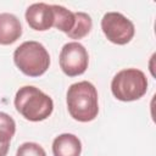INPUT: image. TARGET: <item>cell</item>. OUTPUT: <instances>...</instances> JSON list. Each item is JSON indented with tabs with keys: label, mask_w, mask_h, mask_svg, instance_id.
Wrapping results in <instances>:
<instances>
[{
	"label": "cell",
	"mask_w": 156,
	"mask_h": 156,
	"mask_svg": "<svg viewBox=\"0 0 156 156\" xmlns=\"http://www.w3.org/2000/svg\"><path fill=\"white\" fill-rule=\"evenodd\" d=\"M13 61L17 68L26 76L39 77L48 71L50 55L43 44L35 40H28L15 50Z\"/></svg>",
	"instance_id": "3"
},
{
	"label": "cell",
	"mask_w": 156,
	"mask_h": 156,
	"mask_svg": "<svg viewBox=\"0 0 156 156\" xmlns=\"http://www.w3.org/2000/svg\"><path fill=\"white\" fill-rule=\"evenodd\" d=\"M66 101L71 117L78 122H90L99 113L98 91L94 84L88 80L71 84Z\"/></svg>",
	"instance_id": "1"
},
{
	"label": "cell",
	"mask_w": 156,
	"mask_h": 156,
	"mask_svg": "<svg viewBox=\"0 0 156 156\" xmlns=\"http://www.w3.org/2000/svg\"><path fill=\"white\" fill-rule=\"evenodd\" d=\"M22 35L20 20L9 12L0 13V45H10L17 41Z\"/></svg>",
	"instance_id": "8"
},
{
	"label": "cell",
	"mask_w": 156,
	"mask_h": 156,
	"mask_svg": "<svg viewBox=\"0 0 156 156\" xmlns=\"http://www.w3.org/2000/svg\"><path fill=\"white\" fill-rule=\"evenodd\" d=\"M89 65V55L87 49L78 41L65 44L60 52V67L68 77L83 74Z\"/></svg>",
	"instance_id": "6"
},
{
	"label": "cell",
	"mask_w": 156,
	"mask_h": 156,
	"mask_svg": "<svg viewBox=\"0 0 156 156\" xmlns=\"http://www.w3.org/2000/svg\"><path fill=\"white\" fill-rule=\"evenodd\" d=\"M111 91L117 100L135 101L147 91V78L138 68H124L115 74L111 82Z\"/></svg>",
	"instance_id": "4"
},
{
	"label": "cell",
	"mask_w": 156,
	"mask_h": 156,
	"mask_svg": "<svg viewBox=\"0 0 156 156\" xmlns=\"http://www.w3.org/2000/svg\"><path fill=\"white\" fill-rule=\"evenodd\" d=\"M26 21L28 26L39 32L50 29L54 26V11L51 5L45 2H35L26 10Z\"/></svg>",
	"instance_id": "7"
},
{
	"label": "cell",
	"mask_w": 156,
	"mask_h": 156,
	"mask_svg": "<svg viewBox=\"0 0 156 156\" xmlns=\"http://www.w3.org/2000/svg\"><path fill=\"white\" fill-rule=\"evenodd\" d=\"M51 7L54 11V26L52 27L68 34L74 27V22H76L74 12H72L71 10L61 5H51Z\"/></svg>",
	"instance_id": "10"
},
{
	"label": "cell",
	"mask_w": 156,
	"mask_h": 156,
	"mask_svg": "<svg viewBox=\"0 0 156 156\" xmlns=\"http://www.w3.org/2000/svg\"><path fill=\"white\" fill-rule=\"evenodd\" d=\"M16 133V122L6 112H0V144H10Z\"/></svg>",
	"instance_id": "12"
},
{
	"label": "cell",
	"mask_w": 156,
	"mask_h": 156,
	"mask_svg": "<svg viewBox=\"0 0 156 156\" xmlns=\"http://www.w3.org/2000/svg\"><path fill=\"white\" fill-rule=\"evenodd\" d=\"M15 107L26 119L40 122L52 113L54 101L40 89L33 85H24L15 95Z\"/></svg>",
	"instance_id": "2"
},
{
	"label": "cell",
	"mask_w": 156,
	"mask_h": 156,
	"mask_svg": "<svg viewBox=\"0 0 156 156\" xmlns=\"http://www.w3.org/2000/svg\"><path fill=\"white\" fill-rule=\"evenodd\" d=\"M101 29L113 44L124 45L129 43L135 33V27L130 20H128L121 12H107L101 20Z\"/></svg>",
	"instance_id": "5"
},
{
	"label": "cell",
	"mask_w": 156,
	"mask_h": 156,
	"mask_svg": "<svg viewBox=\"0 0 156 156\" xmlns=\"http://www.w3.org/2000/svg\"><path fill=\"white\" fill-rule=\"evenodd\" d=\"M10 144H0V156H6Z\"/></svg>",
	"instance_id": "14"
},
{
	"label": "cell",
	"mask_w": 156,
	"mask_h": 156,
	"mask_svg": "<svg viewBox=\"0 0 156 156\" xmlns=\"http://www.w3.org/2000/svg\"><path fill=\"white\" fill-rule=\"evenodd\" d=\"M82 143L78 136L71 133L57 135L52 141L54 156H80Z\"/></svg>",
	"instance_id": "9"
},
{
	"label": "cell",
	"mask_w": 156,
	"mask_h": 156,
	"mask_svg": "<svg viewBox=\"0 0 156 156\" xmlns=\"http://www.w3.org/2000/svg\"><path fill=\"white\" fill-rule=\"evenodd\" d=\"M16 156H46V152L39 144L27 141L18 146Z\"/></svg>",
	"instance_id": "13"
},
{
	"label": "cell",
	"mask_w": 156,
	"mask_h": 156,
	"mask_svg": "<svg viewBox=\"0 0 156 156\" xmlns=\"http://www.w3.org/2000/svg\"><path fill=\"white\" fill-rule=\"evenodd\" d=\"M74 16H76L74 27L67 35L71 39H82L85 35H88L89 32L91 30L93 21H91V17L85 12L78 11V12H74Z\"/></svg>",
	"instance_id": "11"
}]
</instances>
